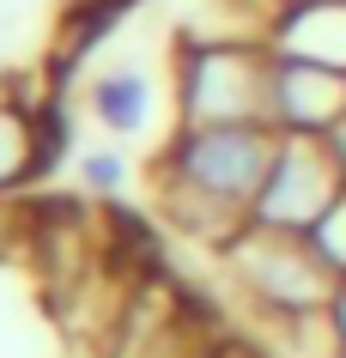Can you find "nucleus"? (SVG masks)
I'll list each match as a JSON object with an SVG mask.
<instances>
[{
	"label": "nucleus",
	"instance_id": "nucleus-1",
	"mask_svg": "<svg viewBox=\"0 0 346 358\" xmlns=\"http://www.w3.org/2000/svg\"><path fill=\"white\" fill-rule=\"evenodd\" d=\"M280 134L268 122H212V128H171L152 158V201L164 225L194 243L225 249L250 225L255 189L273 164Z\"/></svg>",
	"mask_w": 346,
	"mask_h": 358
},
{
	"label": "nucleus",
	"instance_id": "nucleus-2",
	"mask_svg": "<svg viewBox=\"0 0 346 358\" xmlns=\"http://www.w3.org/2000/svg\"><path fill=\"white\" fill-rule=\"evenodd\" d=\"M268 67L273 49L261 31H182L171 55L176 128L268 122Z\"/></svg>",
	"mask_w": 346,
	"mask_h": 358
},
{
	"label": "nucleus",
	"instance_id": "nucleus-3",
	"mask_svg": "<svg viewBox=\"0 0 346 358\" xmlns=\"http://www.w3.org/2000/svg\"><path fill=\"white\" fill-rule=\"evenodd\" d=\"M225 267L237 292L261 310V316L286 322V328H322L334 298H340V280L316 262V249L291 231H261V225H243L225 249Z\"/></svg>",
	"mask_w": 346,
	"mask_h": 358
},
{
	"label": "nucleus",
	"instance_id": "nucleus-4",
	"mask_svg": "<svg viewBox=\"0 0 346 358\" xmlns=\"http://www.w3.org/2000/svg\"><path fill=\"white\" fill-rule=\"evenodd\" d=\"M340 194H346V176H340V164H334V152H328L322 134H280L273 164L261 176V189H255L250 225L304 237Z\"/></svg>",
	"mask_w": 346,
	"mask_h": 358
},
{
	"label": "nucleus",
	"instance_id": "nucleus-5",
	"mask_svg": "<svg viewBox=\"0 0 346 358\" xmlns=\"http://www.w3.org/2000/svg\"><path fill=\"white\" fill-rule=\"evenodd\" d=\"M346 115V73L298 55H273L268 67V128L273 134H328Z\"/></svg>",
	"mask_w": 346,
	"mask_h": 358
},
{
	"label": "nucleus",
	"instance_id": "nucleus-6",
	"mask_svg": "<svg viewBox=\"0 0 346 358\" xmlns=\"http://www.w3.org/2000/svg\"><path fill=\"white\" fill-rule=\"evenodd\" d=\"M261 43L273 55H298L346 73V0H273Z\"/></svg>",
	"mask_w": 346,
	"mask_h": 358
},
{
	"label": "nucleus",
	"instance_id": "nucleus-7",
	"mask_svg": "<svg viewBox=\"0 0 346 358\" xmlns=\"http://www.w3.org/2000/svg\"><path fill=\"white\" fill-rule=\"evenodd\" d=\"M85 115L110 134L115 146H122V140H146L152 122H158V79L146 73V67H134V61L103 67V73H92V85H85Z\"/></svg>",
	"mask_w": 346,
	"mask_h": 358
},
{
	"label": "nucleus",
	"instance_id": "nucleus-8",
	"mask_svg": "<svg viewBox=\"0 0 346 358\" xmlns=\"http://www.w3.org/2000/svg\"><path fill=\"white\" fill-rule=\"evenodd\" d=\"M49 134L55 128H49L31 103L0 92V194L24 189L31 176L49 170Z\"/></svg>",
	"mask_w": 346,
	"mask_h": 358
},
{
	"label": "nucleus",
	"instance_id": "nucleus-9",
	"mask_svg": "<svg viewBox=\"0 0 346 358\" xmlns=\"http://www.w3.org/2000/svg\"><path fill=\"white\" fill-rule=\"evenodd\" d=\"M73 170H79V189H85V194H103V201L128 194V182H134V164L122 158V146H85Z\"/></svg>",
	"mask_w": 346,
	"mask_h": 358
},
{
	"label": "nucleus",
	"instance_id": "nucleus-10",
	"mask_svg": "<svg viewBox=\"0 0 346 358\" xmlns=\"http://www.w3.org/2000/svg\"><path fill=\"white\" fill-rule=\"evenodd\" d=\"M304 243L316 249V262H322L328 273L346 285V194H340V201H334V207H328L322 219L304 231Z\"/></svg>",
	"mask_w": 346,
	"mask_h": 358
},
{
	"label": "nucleus",
	"instance_id": "nucleus-11",
	"mask_svg": "<svg viewBox=\"0 0 346 358\" xmlns=\"http://www.w3.org/2000/svg\"><path fill=\"white\" fill-rule=\"evenodd\" d=\"M322 140H328V152H334V164H340V176H346V115H340V122H334V128L322 134Z\"/></svg>",
	"mask_w": 346,
	"mask_h": 358
},
{
	"label": "nucleus",
	"instance_id": "nucleus-12",
	"mask_svg": "<svg viewBox=\"0 0 346 358\" xmlns=\"http://www.w3.org/2000/svg\"><path fill=\"white\" fill-rule=\"evenodd\" d=\"M328 328H334V346H346V285H340V298H334V310H328Z\"/></svg>",
	"mask_w": 346,
	"mask_h": 358
},
{
	"label": "nucleus",
	"instance_id": "nucleus-13",
	"mask_svg": "<svg viewBox=\"0 0 346 358\" xmlns=\"http://www.w3.org/2000/svg\"><path fill=\"white\" fill-rule=\"evenodd\" d=\"M201 358H250V352H237V346H219V352H201Z\"/></svg>",
	"mask_w": 346,
	"mask_h": 358
},
{
	"label": "nucleus",
	"instance_id": "nucleus-14",
	"mask_svg": "<svg viewBox=\"0 0 346 358\" xmlns=\"http://www.w3.org/2000/svg\"><path fill=\"white\" fill-rule=\"evenodd\" d=\"M328 358H346V346H328Z\"/></svg>",
	"mask_w": 346,
	"mask_h": 358
}]
</instances>
